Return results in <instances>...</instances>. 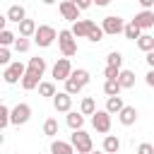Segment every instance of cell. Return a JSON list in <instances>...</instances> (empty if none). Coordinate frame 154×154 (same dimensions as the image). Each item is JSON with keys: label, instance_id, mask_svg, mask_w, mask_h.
<instances>
[{"label": "cell", "instance_id": "cell-1", "mask_svg": "<svg viewBox=\"0 0 154 154\" xmlns=\"http://www.w3.org/2000/svg\"><path fill=\"white\" fill-rule=\"evenodd\" d=\"M58 46H60V53H63L65 58L77 55V41H75L72 29H60V31H58Z\"/></svg>", "mask_w": 154, "mask_h": 154}, {"label": "cell", "instance_id": "cell-2", "mask_svg": "<svg viewBox=\"0 0 154 154\" xmlns=\"http://www.w3.org/2000/svg\"><path fill=\"white\" fill-rule=\"evenodd\" d=\"M70 142H72V147H75L77 154H91V152H94L91 137H89V132H84V130H72Z\"/></svg>", "mask_w": 154, "mask_h": 154}, {"label": "cell", "instance_id": "cell-3", "mask_svg": "<svg viewBox=\"0 0 154 154\" xmlns=\"http://www.w3.org/2000/svg\"><path fill=\"white\" fill-rule=\"evenodd\" d=\"M55 38H58V31H55L51 24H41V26L36 29V34H34V41H36V46H41V48H48Z\"/></svg>", "mask_w": 154, "mask_h": 154}, {"label": "cell", "instance_id": "cell-4", "mask_svg": "<svg viewBox=\"0 0 154 154\" xmlns=\"http://www.w3.org/2000/svg\"><path fill=\"white\" fill-rule=\"evenodd\" d=\"M101 29H103V34L116 36V34H123V31H125V22H123V17H118V14H108V17H103Z\"/></svg>", "mask_w": 154, "mask_h": 154}, {"label": "cell", "instance_id": "cell-5", "mask_svg": "<svg viewBox=\"0 0 154 154\" xmlns=\"http://www.w3.org/2000/svg\"><path fill=\"white\" fill-rule=\"evenodd\" d=\"M70 77H72V63H70V58H60L53 65V79L55 82H67Z\"/></svg>", "mask_w": 154, "mask_h": 154}, {"label": "cell", "instance_id": "cell-6", "mask_svg": "<svg viewBox=\"0 0 154 154\" xmlns=\"http://www.w3.org/2000/svg\"><path fill=\"white\" fill-rule=\"evenodd\" d=\"M91 125H94V130H96V132L108 135V132H111V113H108L106 108L96 111V113L91 116Z\"/></svg>", "mask_w": 154, "mask_h": 154}, {"label": "cell", "instance_id": "cell-7", "mask_svg": "<svg viewBox=\"0 0 154 154\" xmlns=\"http://www.w3.org/2000/svg\"><path fill=\"white\" fill-rule=\"evenodd\" d=\"M24 75H26V67H24V65L17 60V63H12V65H7V67H5L2 79H5L7 84H17V82H19Z\"/></svg>", "mask_w": 154, "mask_h": 154}, {"label": "cell", "instance_id": "cell-8", "mask_svg": "<svg viewBox=\"0 0 154 154\" xmlns=\"http://www.w3.org/2000/svg\"><path fill=\"white\" fill-rule=\"evenodd\" d=\"M31 118V106L29 103H17L12 108V125H24Z\"/></svg>", "mask_w": 154, "mask_h": 154}, {"label": "cell", "instance_id": "cell-9", "mask_svg": "<svg viewBox=\"0 0 154 154\" xmlns=\"http://www.w3.org/2000/svg\"><path fill=\"white\" fill-rule=\"evenodd\" d=\"M79 7L75 5V2H70V0H63L60 2V14H63V19H67V22H79Z\"/></svg>", "mask_w": 154, "mask_h": 154}, {"label": "cell", "instance_id": "cell-10", "mask_svg": "<svg viewBox=\"0 0 154 154\" xmlns=\"http://www.w3.org/2000/svg\"><path fill=\"white\" fill-rule=\"evenodd\" d=\"M94 26H96V24H94L91 19H79V22L72 24V34H75V38H87Z\"/></svg>", "mask_w": 154, "mask_h": 154}, {"label": "cell", "instance_id": "cell-11", "mask_svg": "<svg viewBox=\"0 0 154 154\" xmlns=\"http://www.w3.org/2000/svg\"><path fill=\"white\" fill-rule=\"evenodd\" d=\"M53 106H55V111H60V113H70L72 96H70L67 91H58V94L53 96Z\"/></svg>", "mask_w": 154, "mask_h": 154}, {"label": "cell", "instance_id": "cell-12", "mask_svg": "<svg viewBox=\"0 0 154 154\" xmlns=\"http://www.w3.org/2000/svg\"><path fill=\"white\" fill-rule=\"evenodd\" d=\"M132 24H137L140 29H149V26H154V10H142V12H137L135 19H132Z\"/></svg>", "mask_w": 154, "mask_h": 154}, {"label": "cell", "instance_id": "cell-13", "mask_svg": "<svg viewBox=\"0 0 154 154\" xmlns=\"http://www.w3.org/2000/svg\"><path fill=\"white\" fill-rule=\"evenodd\" d=\"M118 120H120V125H125V128L135 125V123H137V108H135V106H125V108L118 113Z\"/></svg>", "mask_w": 154, "mask_h": 154}, {"label": "cell", "instance_id": "cell-14", "mask_svg": "<svg viewBox=\"0 0 154 154\" xmlns=\"http://www.w3.org/2000/svg\"><path fill=\"white\" fill-rule=\"evenodd\" d=\"M7 22H17V24H22L24 19H26V10L22 7V5H12L10 10H7Z\"/></svg>", "mask_w": 154, "mask_h": 154}, {"label": "cell", "instance_id": "cell-15", "mask_svg": "<svg viewBox=\"0 0 154 154\" xmlns=\"http://www.w3.org/2000/svg\"><path fill=\"white\" fill-rule=\"evenodd\" d=\"M38 84H41V77H38L36 72H31V70H26V75L22 77V89H26V91H31V89H38Z\"/></svg>", "mask_w": 154, "mask_h": 154}, {"label": "cell", "instance_id": "cell-16", "mask_svg": "<svg viewBox=\"0 0 154 154\" xmlns=\"http://www.w3.org/2000/svg\"><path fill=\"white\" fill-rule=\"evenodd\" d=\"M51 154H75V147H72V142L53 140L51 142Z\"/></svg>", "mask_w": 154, "mask_h": 154}, {"label": "cell", "instance_id": "cell-17", "mask_svg": "<svg viewBox=\"0 0 154 154\" xmlns=\"http://www.w3.org/2000/svg\"><path fill=\"white\" fill-rule=\"evenodd\" d=\"M123 108H125V103H123V96H108V99H106V111H108L111 116H113V113L118 116Z\"/></svg>", "mask_w": 154, "mask_h": 154}, {"label": "cell", "instance_id": "cell-18", "mask_svg": "<svg viewBox=\"0 0 154 154\" xmlns=\"http://www.w3.org/2000/svg\"><path fill=\"white\" fill-rule=\"evenodd\" d=\"M26 70H31V72H36L38 77H43V72H46V58H29V65H26Z\"/></svg>", "mask_w": 154, "mask_h": 154}, {"label": "cell", "instance_id": "cell-19", "mask_svg": "<svg viewBox=\"0 0 154 154\" xmlns=\"http://www.w3.org/2000/svg\"><path fill=\"white\" fill-rule=\"evenodd\" d=\"M65 123H67L72 130H82V125H84V116L77 113V111H70V113L65 116Z\"/></svg>", "mask_w": 154, "mask_h": 154}, {"label": "cell", "instance_id": "cell-20", "mask_svg": "<svg viewBox=\"0 0 154 154\" xmlns=\"http://www.w3.org/2000/svg\"><path fill=\"white\" fill-rule=\"evenodd\" d=\"M118 149H120V140L116 135H106L103 137V152L106 154H118Z\"/></svg>", "mask_w": 154, "mask_h": 154}, {"label": "cell", "instance_id": "cell-21", "mask_svg": "<svg viewBox=\"0 0 154 154\" xmlns=\"http://www.w3.org/2000/svg\"><path fill=\"white\" fill-rule=\"evenodd\" d=\"M36 22L34 19H24L22 24H19V36H24V38H29V36H34L36 34Z\"/></svg>", "mask_w": 154, "mask_h": 154}, {"label": "cell", "instance_id": "cell-22", "mask_svg": "<svg viewBox=\"0 0 154 154\" xmlns=\"http://www.w3.org/2000/svg\"><path fill=\"white\" fill-rule=\"evenodd\" d=\"M118 82H120L123 89H132V87H135V72H132V70H120Z\"/></svg>", "mask_w": 154, "mask_h": 154}, {"label": "cell", "instance_id": "cell-23", "mask_svg": "<svg viewBox=\"0 0 154 154\" xmlns=\"http://www.w3.org/2000/svg\"><path fill=\"white\" fill-rule=\"evenodd\" d=\"M120 89H123V87H120L118 79H106V82H103V94H106V96H120Z\"/></svg>", "mask_w": 154, "mask_h": 154}, {"label": "cell", "instance_id": "cell-24", "mask_svg": "<svg viewBox=\"0 0 154 154\" xmlns=\"http://www.w3.org/2000/svg\"><path fill=\"white\" fill-rule=\"evenodd\" d=\"M96 111H99V108H96L94 99H91V96H84L82 103H79V113H82V116H94Z\"/></svg>", "mask_w": 154, "mask_h": 154}, {"label": "cell", "instance_id": "cell-25", "mask_svg": "<svg viewBox=\"0 0 154 154\" xmlns=\"http://www.w3.org/2000/svg\"><path fill=\"white\" fill-rule=\"evenodd\" d=\"M137 48H140V51H144V53L154 51V36H149V34H142V36L137 38Z\"/></svg>", "mask_w": 154, "mask_h": 154}, {"label": "cell", "instance_id": "cell-26", "mask_svg": "<svg viewBox=\"0 0 154 154\" xmlns=\"http://www.w3.org/2000/svg\"><path fill=\"white\" fill-rule=\"evenodd\" d=\"M7 125H12V111H10L5 103H0V128L5 130Z\"/></svg>", "mask_w": 154, "mask_h": 154}, {"label": "cell", "instance_id": "cell-27", "mask_svg": "<svg viewBox=\"0 0 154 154\" xmlns=\"http://www.w3.org/2000/svg\"><path fill=\"white\" fill-rule=\"evenodd\" d=\"M123 34H125V38H132V41H137V38L142 36V29H140L137 24H132V22H130V24H125V31H123Z\"/></svg>", "mask_w": 154, "mask_h": 154}, {"label": "cell", "instance_id": "cell-28", "mask_svg": "<svg viewBox=\"0 0 154 154\" xmlns=\"http://www.w3.org/2000/svg\"><path fill=\"white\" fill-rule=\"evenodd\" d=\"M14 41H17V36H14L10 29H2V31H0V46L7 48V46H14Z\"/></svg>", "mask_w": 154, "mask_h": 154}, {"label": "cell", "instance_id": "cell-29", "mask_svg": "<svg viewBox=\"0 0 154 154\" xmlns=\"http://www.w3.org/2000/svg\"><path fill=\"white\" fill-rule=\"evenodd\" d=\"M106 65H111V67H120V65H123V53L111 51V53L106 55Z\"/></svg>", "mask_w": 154, "mask_h": 154}, {"label": "cell", "instance_id": "cell-30", "mask_svg": "<svg viewBox=\"0 0 154 154\" xmlns=\"http://www.w3.org/2000/svg\"><path fill=\"white\" fill-rule=\"evenodd\" d=\"M72 77H75V79H77L82 87H84V84H89V79H91V75H89L84 67H77V70H72Z\"/></svg>", "mask_w": 154, "mask_h": 154}, {"label": "cell", "instance_id": "cell-31", "mask_svg": "<svg viewBox=\"0 0 154 154\" xmlns=\"http://www.w3.org/2000/svg\"><path fill=\"white\" fill-rule=\"evenodd\" d=\"M43 135H48V137H55L58 135V120L55 118H48L43 123Z\"/></svg>", "mask_w": 154, "mask_h": 154}, {"label": "cell", "instance_id": "cell-32", "mask_svg": "<svg viewBox=\"0 0 154 154\" xmlns=\"http://www.w3.org/2000/svg\"><path fill=\"white\" fill-rule=\"evenodd\" d=\"M65 91H67L70 96H75V94H79V91H82V84H79L75 77H70V79L65 82Z\"/></svg>", "mask_w": 154, "mask_h": 154}, {"label": "cell", "instance_id": "cell-33", "mask_svg": "<svg viewBox=\"0 0 154 154\" xmlns=\"http://www.w3.org/2000/svg\"><path fill=\"white\" fill-rule=\"evenodd\" d=\"M38 94L41 96H55L58 91H55V84L53 82H41L38 84Z\"/></svg>", "mask_w": 154, "mask_h": 154}, {"label": "cell", "instance_id": "cell-34", "mask_svg": "<svg viewBox=\"0 0 154 154\" xmlns=\"http://www.w3.org/2000/svg\"><path fill=\"white\" fill-rule=\"evenodd\" d=\"M29 46H31V43H29V38H24V36H19V38L14 41V51H17V53H26Z\"/></svg>", "mask_w": 154, "mask_h": 154}, {"label": "cell", "instance_id": "cell-35", "mask_svg": "<svg viewBox=\"0 0 154 154\" xmlns=\"http://www.w3.org/2000/svg\"><path fill=\"white\" fill-rule=\"evenodd\" d=\"M87 38H89L91 43H99V41L103 38V29H101V26H94V29L89 31V36H87Z\"/></svg>", "mask_w": 154, "mask_h": 154}, {"label": "cell", "instance_id": "cell-36", "mask_svg": "<svg viewBox=\"0 0 154 154\" xmlns=\"http://www.w3.org/2000/svg\"><path fill=\"white\" fill-rule=\"evenodd\" d=\"M103 77H106V79H118V77H120V67H111V65H106Z\"/></svg>", "mask_w": 154, "mask_h": 154}, {"label": "cell", "instance_id": "cell-37", "mask_svg": "<svg viewBox=\"0 0 154 154\" xmlns=\"http://www.w3.org/2000/svg\"><path fill=\"white\" fill-rule=\"evenodd\" d=\"M0 65H5V67L12 65V63H10V48H5V46L0 48Z\"/></svg>", "mask_w": 154, "mask_h": 154}, {"label": "cell", "instance_id": "cell-38", "mask_svg": "<svg viewBox=\"0 0 154 154\" xmlns=\"http://www.w3.org/2000/svg\"><path fill=\"white\" fill-rule=\"evenodd\" d=\"M137 154H154V144H149V142H142V144L137 147Z\"/></svg>", "mask_w": 154, "mask_h": 154}, {"label": "cell", "instance_id": "cell-39", "mask_svg": "<svg viewBox=\"0 0 154 154\" xmlns=\"http://www.w3.org/2000/svg\"><path fill=\"white\" fill-rule=\"evenodd\" d=\"M70 2H75L79 10H87V7H91V5H94V0H70Z\"/></svg>", "mask_w": 154, "mask_h": 154}, {"label": "cell", "instance_id": "cell-40", "mask_svg": "<svg viewBox=\"0 0 154 154\" xmlns=\"http://www.w3.org/2000/svg\"><path fill=\"white\" fill-rule=\"evenodd\" d=\"M144 60H147V65H149V70H154V51H149Z\"/></svg>", "mask_w": 154, "mask_h": 154}, {"label": "cell", "instance_id": "cell-41", "mask_svg": "<svg viewBox=\"0 0 154 154\" xmlns=\"http://www.w3.org/2000/svg\"><path fill=\"white\" fill-rule=\"evenodd\" d=\"M140 5H142V10H152L154 7V0H137Z\"/></svg>", "mask_w": 154, "mask_h": 154}, {"label": "cell", "instance_id": "cell-42", "mask_svg": "<svg viewBox=\"0 0 154 154\" xmlns=\"http://www.w3.org/2000/svg\"><path fill=\"white\" fill-rule=\"evenodd\" d=\"M144 79H147V84H149V87H152V89H154V70H149V72H147V77H144Z\"/></svg>", "mask_w": 154, "mask_h": 154}, {"label": "cell", "instance_id": "cell-43", "mask_svg": "<svg viewBox=\"0 0 154 154\" xmlns=\"http://www.w3.org/2000/svg\"><path fill=\"white\" fill-rule=\"evenodd\" d=\"M94 5L96 7H106V5H111V0H94Z\"/></svg>", "mask_w": 154, "mask_h": 154}, {"label": "cell", "instance_id": "cell-44", "mask_svg": "<svg viewBox=\"0 0 154 154\" xmlns=\"http://www.w3.org/2000/svg\"><path fill=\"white\" fill-rule=\"evenodd\" d=\"M43 2H46V5H53V2H55V0H43Z\"/></svg>", "mask_w": 154, "mask_h": 154}, {"label": "cell", "instance_id": "cell-45", "mask_svg": "<svg viewBox=\"0 0 154 154\" xmlns=\"http://www.w3.org/2000/svg\"><path fill=\"white\" fill-rule=\"evenodd\" d=\"M91 154H106V152H91Z\"/></svg>", "mask_w": 154, "mask_h": 154}]
</instances>
